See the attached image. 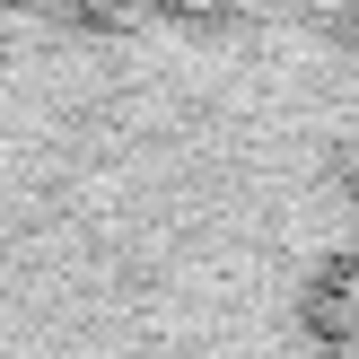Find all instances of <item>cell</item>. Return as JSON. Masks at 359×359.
<instances>
[{
    "instance_id": "1",
    "label": "cell",
    "mask_w": 359,
    "mask_h": 359,
    "mask_svg": "<svg viewBox=\"0 0 359 359\" xmlns=\"http://www.w3.org/2000/svg\"><path fill=\"white\" fill-rule=\"evenodd\" d=\"M307 18L0 0V359H359L255 158Z\"/></svg>"
}]
</instances>
